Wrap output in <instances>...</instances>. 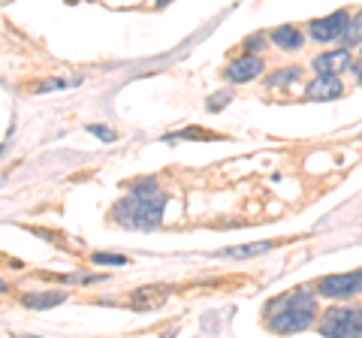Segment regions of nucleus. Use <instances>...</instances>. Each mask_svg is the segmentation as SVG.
I'll return each mask as SVG.
<instances>
[{"instance_id":"f257e3e1","label":"nucleus","mask_w":362,"mask_h":338,"mask_svg":"<svg viewBox=\"0 0 362 338\" xmlns=\"http://www.w3.org/2000/svg\"><path fill=\"white\" fill-rule=\"evenodd\" d=\"M163 206H166V197L160 185L154 178H142V182H136L127 190V197L115 202L112 218L127 230H151L163 221Z\"/></svg>"},{"instance_id":"f03ea898","label":"nucleus","mask_w":362,"mask_h":338,"mask_svg":"<svg viewBox=\"0 0 362 338\" xmlns=\"http://www.w3.org/2000/svg\"><path fill=\"white\" fill-rule=\"evenodd\" d=\"M317 290L296 287L290 293H281L266 305V326L272 332H302L308 330L317 317Z\"/></svg>"},{"instance_id":"7ed1b4c3","label":"nucleus","mask_w":362,"mask_h":338,"mask_svg":"<svg viewBox=\"0 0 362 338\" xmlns=\"http://www.w3.org/2000/svg\"><path fill=\"white\" fill-rule=\"evenodd\" d=\"M320 335L329 338H347V335H362V308L359 305H335L323 314L320 320Z\"/></svg>"},{"instance_id":"20e7f679","label":"nucleus","mask_w":362,"mask_h":338,"mask_svg":"<svg viewBox=\"0 0 362 338\" xmlns=\"http://www.w3.org/2000/svg\"><path fill=\"white\" fill-rule=\"evenodd\" d=\"M317 293L326 299H347L362 293V269L359 272H341V275H326L317 281Z\"/></svg>"},{"instance_id":"39448f33","label":"nucleus","mask_w":362,"mask_h":338,"mask_svg":"<svg viewBox=\"0 0 362 338\" xmlns=\"http://www.w3.org/2000/svg\"><path fill=\"white\" fill-rule=\"evenodd\" d=\"M347 25H350V13L347 9H338V13L326 16V18H314L308 33H311V40H317V42H332V40L344 37Z\"/></svg>"},{"instance_id":"423d86ee","label":"nucleus","mask_w":362,"mask_h":338,"mask_svg":"<svg viewBox=\"0 0 362 338\" xmlns=\"http://www.w3.org/2000/svg\"><path fill=\"white\" fill-rule=\"evenodd\" d=\"M169 290L166 284H145V287H136L130 296H127V305L133 311H157L169 299Z\"/></svg>"},{"instance_id":"0eeeda50","label":"nucleus","mask_w":362,"mask_h":338,"mask_svg":"<svg viewBox=\"0 0 362 338\" xmlns=\"http://www.w3.org/2000/svg\"><path fill=\"white\" fill-rule=\"evenodd\" d=\"M341 94H344V85L335 73H317L308 82V88H305V97L317 100V103H320V100H338Z\"/></svg>"},{"instance_id":"6e6552de","label":"nucleus","mask_w":362,"mask_h":338,"mask_svg":"<svg viewBox=\"0 0 362 338\" xmlns=\"http://www.w3.org/2000/svg\"><path fill=\"white\" fill-rule=\"evenodd\" d=\"M259 73H263V61H259L257 54H251V52H247L245 58H235V61H230V66H226V70H223V76L230 78V82H235V85L251 82V78H257Z\"/></svg>"},{"instance_id":"1a4fd4ad","label":"nucleus","mask_w":362,"mask_h":338,"mask_svg":"<svg viewBox=\"0 0 362 338\" xmlns=\"http://www.w3.org/2000/svg\"><path fill=\"white\" fill-rule=\"evenodd\" d=\"M354 58H350V49H335V52H326V54H317L314 58V70L317 73H344V70H354Z\"/></svg>"},{"instance_id":"9d476101","label":"nucleus","mask_w":362,"mask_h":338,"mask_svg":"<svg viewBox=\"0 0 362 338\" xmlns=\"http://www.w3.org/2000/svg\"><path fill=\"white\" fill-rule=\"evenodd\" d=\"M269 40L275 42L278 49H284V52H299L305 46V37H302V30L299 28H293V25H281L269 33Z\"/></svg>"},{"instance_id":"9b49d317","label":"nucleus","mask_w":362,"mask_h":338,"mask_svg":"<svg viewBox=\"0 0 362 338\" xmlns=\"http://www.w3.org/2000/svg\"><path fill=\"white\" fill-rule=\"evenodd\" d=\"M64 299H66V293H64V290H49V293H25V296H21V302H25L28 308H37V311H45V308L61 305Z\"/></svg>"},{"instance_id":"f8f14e48","label":"nucleus","mask_w":362,"mask_h":338,"mask_svg":"<svg viewBox=\"0 0 362 338\" xmlns=\"http://www.w3.org/2000/svg\"><path fill=\"white\" fill-rule=\"evenodd\" d=\"M275 247V242H257V245H235V247H221L218 257H230V260H247V257H259Z\"/></svg>"},{"instance_id":"ddd939ff","label":"nucleus","mask_w":362,"mask_h":338,"mask_svg":"<svg viewBox=\"0 0 362 338\" xmlns=\"http://www.w3.org/2000/svg\"><path fill=\"white\" fill-rule=\"evenodd\" d=\"M299 76H302V66H284V70L266 76V85H269V88H284V85H290V82H296Z\"/></svg>"},{"instance_id":"4468645a","label":"nucleus","mask_w":362,"mask_h":338,"mask_svg":"<svg viewBox=\"0 0 362 338\" xmlns=\"http://www.w3.org/2000/svg\"><path fill=\"white\" fill-rule=\"evenodd\" d=\"M341 42H344V49H354V46H359V42H362V9H359L354 18H350V25L344 30Z\"/></svg>"},{"instance_id":"2eb2a0df","label":"nucleus","mask_w":362,"mask_h":338,"mask_svg":"<svg viewBox=\"0 0 362 338\" xmlns=\"http://www.w3.org/2000/svg\"><path fill=\"white\" fill-rule=\"evenodd\" d=\"M218 133L211 130H202V127H187V130H178V133H169V136H163L166 142H175V139H214Z\"/></svg>"},{"instance_id":"dca6fc26","label":"nucleus","mask_w":362,"mask_h":338,"mask_svg":"<svg viewBox=\"0 0 362 338\" xmlns=\"http://www.w3.org/2000/svg\"><path fill=\"white\" fill-rule=\"evenodd\" d=\"M90 263H97V266H127L130 260L127 257H121V254H94L90 257Z\"/></svg>"},{"instance_id":"f3484780","label":"nucleus","mask_w":362,"mask_h":338,"mask_svg":"<svg viewBox=\"0 0 362 338\" xmlns=\"http://www.w3.org/2000/svg\"><path fill=\"white\" fill-rule=\"evenodd\" d=\"M88 133L90 136H97V139H103V142H115L118 139V133L112 127H103V124H88Z\"/></svg>"},{"instance_id":"a211bd4d","label":"nucleus","mask_w":362,"mask_h":338,"mask_svg":"<svg viewBox=\"0 0 362 338\" xmlns=\"http://www.w3.org/2000/svg\"><path fill=\"white\" fill-rule=\"evenodd\" d=\"M230 100H233V91H218L214 97H209L206 109H209V112H221V109H223L226 103H230Z\"/></svg>"},{"instance_id":"6ab92c4d","label":"nucleus","mask_w":362,"mask_h":338,"mask_svg":"<svg viewBox=\"0 0 362 338\" xmlns=\"http://www.w3.org/2000/svg\"><path fill=\"white\" fill-rule=\"evenodd\" d=\"M66 85H76V82H66V78H49L37 88V94H45V91H58V88H66Z\"/></svg>"},{"instance_id":"aec40b11","label":"nucleus","mask_w":362,"mask_h":338,"mask_svg":"<svg viewBox=\"0 0 362 338\" xmlns=\"http://www.w3.org/2000/svg\"><path fill=\"white\" fill-rule=\"evenodd\" d=\"M259 42H263V33H254V37H247V40H245V49L254 54L257 49H263V46H259Z\"/></svg>"},{"instance_id":"412c9836","label":"nucleus","mask_w":362,"mask_h":338,"mask_svg":"<svg viewBox=\"0 0 362 338\" xmlns=\"http://www.w3.org/2000/svg\"><path fill=\"white\" fill-rule=\"evenodd\" d=\"M354 73H356V82L362 85V64H356V66H354Z\"/></svg>"},{"instance_id":"4be33fe9","label":"nucleus","mask_w":362,"mask_h":338,"mask_svg":"<svg viewBox=\"0 0 362 338\" xmlns=\"http://www.w3.org/2000/svg\"><path fill=\"white\" fill-rule=\"evenodd\" d=\"M154 4H157V6H166V4H173V0H154Z\"/></svg>"},{"instance_id":"5701e85b","label":"nucleus","mask_w":362,"mask_h":338,"mask_svg":"<svg viewBox=\"0 0 362 338\" xmlns=\"http://www.w3.org/2000/svg\"><path fill=\"white\" fill-rule=\"evenodd\" d=\"M66 4H78V0H66Z\"/></svg>"},{"instance_id":"b1692460","label":"nucleus","mask_w":362,"mask_h":338,"mask_svg":"<svg viewBox=\"0 0 362 338\" xmlns=\"http://www.w3.org/2000/svg\"><path fill=\"white\" fill-rule=\"evenodd\" d=\"M359 142H362V139H359Z\"/></svg>"}]
</instances>
